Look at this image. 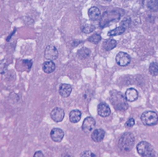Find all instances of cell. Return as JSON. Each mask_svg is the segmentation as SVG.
<instances>
[{
	"mask_svg": "<svg viewBox=\"0 0 158 157\" xmlns=\"http://www.w3.org/2000/svg\"><path fill=\"white\" fill-rule=\"evenodd\" d=\"M23 64L24 65V66L27 69L29 70L31 69V68L32 66V61L30 59H24L22 61Z\"/></svg>",
	"mask_w": 158,
	"mask_h": 157,
	"instance_id": "obj_25",
	"label": "cell"
},
{
	"mask_svg": "<svg viewBox=\"0 0 158 157\" xmlns=\"http://www.w3.org/2000/svg\"><path fill=\"white\" fill-rule=\"evenodd\" d=\"M50 137L55 142H61L64 137V132L60 128H53L50 132Z\"/></svg>",
	"mask_w": 158,
	"mask_h": 157,
	"instance_id": "obj_10",
	"label": "cell"
},
{
	"mask_svg": "<svg viewBox=\"0 0 158 157\" xmlns=\"http://www.w3.org/2000/svg\"><path fill=\"white\" fill-rule=\"evenodd\" d=\"M149 71L153 76L158 75V62L154 61L150 64L149 67Z\"/></svg>",
	"mask_w": 158,
	"mask_h": 157,
	"instance_id": "obj_23",
	"label": "cell"
},
{
	"mask_svg": "<svg viewBox=\"0 0 158 157\" xmlns=\"http://www.w3.org/2000/svg\"><path fill=\"white\" fill-rule=\"evenodd\" d=\"M144 2L149 10L152 11L158 10V0H145Z\"/></svg>",
	"mask_w": 158,
	"mask_h": 157,
	"instance_id": "obj_21",
	"label": "cell"
},
{
	"mask_svg": "<svg viewBox=\"0 0 158 157\" xmlns=\"http://www.w3.org/2000/svg\"><path fill=\"white\" fill-rule=\"evenodd\" d=\"M95 26L90 22H86L81 27L82 32L85 34H90L93 32L95 30Z\"/></svg>",
	"mask_w": 158,
	"mask_h": 157,
	"instance_id": "obj_22",
	"label": "cell"
},
{
	"mask_svg": "<svg viewBox=\"0 0 158 157\" xmlns=\"http://www.w3.org/2000/svg\"><path fill=\"white\" fill-rule=\"evenodd\" d=\"M115 60L120 66H127L131 62V57L128 53L120 51L117 54Z\"/></svg>",
	"mask_w": 158,
	"mask_h": 157,
	"instance_id": "obj_7",
	"label": "cell"
},
{
	"mask_svg": "<svg viewBox=\"0 0 158 157\" xmlns=\"http://www.w3.org/2000/svg\"><path fill=\"white\" fill-rule=\"evenodd\" d=\"M102 39V37L101 36L99 35V34H94L93 35H92L91 36H90L88 40L89 42H91L94 44H98L99 43L101 40Z\"/></svg>",
	"mask_w": 158,
	"mask_h": 157,
	"instance_id": "obj_24",
	"label": "cell"
},
{
	"mask_svg": "<svg viewBox=\"0 0 158 157\" xmlns=\"http://www.w3.org/2000/svg\"><path fill=\"white\" fill-rule=\"evenodd\" d=\"M110 101L113 107L119 111H126L128 108V105L125 96L115 90H113L110 94Z\"/></svg>",
	"mask_w": 158,
	"mask_h": 157,
	"instance_id": "obj_1",
	"label": "cell"
},
{
	"mask_svg": "<svg viewBox=\"0 0 158 157\" xmlns=\"http://www.w3.org/2000/svg\"><path fill=\"white\" fill-rule=\"evenodd\" d=\"M91 50L88 48H82L77 52V57L81 60H85L89 57L91 55Z\"/></svg>",
	"mask_w": 158,
	"mask_h": 157,
	"instance_id": "obj_19",
	"label": "cell"
},
{
	"mask_svg": "<svg viewBox=\"0 0 158 157\" xmlns=\"http://www.w3.org/2000/svg\"><path fill=\"white\" fill-rule=\"evenodd\" d=\"M105 131L102 129H95L91 134V139L95 142H101L104 139Z\"/></svg>",
	"mask_w": 158,
	"mask_h": 157,
	"instance_id": "obj_12",
	"label": "cell"
},
{
	"mask_svg": "<svg viewBox=\"0 0 158 157\" xmlns=\"http://www.w3.org/2000/svg\"><path fill=\"white\" fill-rule=\"evenodd\" d=\"M103 48L106 51H110L115 48L117 46V42L113 38H109L104 40L103 42Z\"/></svg>",
	"mask_w": 158,
	"mask_h": 157,
	"instance_id": "obj_18",
	"label": "cell"
},
{
	"mask_svg": "<svg viewBox=\"0 0 158 157\" xmlns=\"http://www.w3.org/2000/svg\"><path fill=\"white\" fill-rule=\"evenodd\" d=\"M135 119L133 118H130L125 123V127L127 128H131L132 127H133V126L135 125Z\"/></svg>",
	"mask_w": 158,
	"mask_h": 157,
	"instance_id": "obj_27",
	"label": "cell"
},
{
	"mask_svg": "<svg viewBox=\"0 0 158 157\" xmlns=\"http://www.w3.org/2000/svg\"><path fill=\"white\" fill-rule=\"evenodd\" d=\"M55 64L51 60L45 61L42 64V69L46 74L52 73L55 70Z\"/></svg>",
	"mask_w": 158,
	"mask_h": 157,
	"instance_id": "obj_16",
	"label": "cell"
},
{
	"mask_svg": "<svg viewBox=\"0 0 158 157\" xmlns=\"http://www.w3.org/2000/svg\"><path fill=\"white\" fill-rule=\"evenodd\" d=\"M44 56L47 59L53 61L58 58V51L53 45H48L45 50Z\"/></svg>",
	"mask_w": 158,
	"mask_h": 157,
	"instance_id": "obj_8",
	"label": "cell"
},
{
	"mask_svg": "<svg viewBox=\"0 0 158 157\" xmlns=\"http://www.w3.org/2000/svg\"><path fill=\"white\" fill-rule=\"evenodd\" d=\"M81 112L79 110H72L69 115V121L72 123H77L81 118Z\"/></svg>",
	"mask_w": 158,
	"mask_h": 157,
	"instance_id": "obj_17",
	"label": "cell"
},
{
	"mask_svg": "<svg viewBox=\"0 0 158 157\" xmlns=\"http://www.w3.org/2000/svg\"><path fill=\"white\" fill-rule=\"evenodd\" d=\"M121 18V14L118 11H109L105 12L101 18L99 22L100 27L104 28L109 25L110 22L118 21Z\"/></svg>",
	"mask_w": 158,
	"mask_h": 157,
	"instance_id": "obj_3",
	"label": "cell"
},
{
	"mask_svg": "<svg viewBox=\"0 0 158 157\" xmlns=\"http://www.w3.org/2000/svg\"><path fill=\"white\" fill-rule=\"evenodd\" d=\"M135 143V137L131 132H125L123 134L118 140V147L123 151H130Z\"/></svg>",
	"mask_w": 158,
	"mask_h": 157,
	"instance_id": "obj_2",
	"label": "cell"
},
{
	"mask_svg": "<svg viewBox=\"0 0 158 157\" xmlns=\"http://www.w3.org/2000/svg\"><path fill=\"white\" fill-rule=\"evenodd\" d=\"M141 120L145 126H152L156 125L158 122V116L154 111H144L141 116Z\"/></svg>",
	"mask_w": 158,
	"mask_h": 157,
	"instance_id": "obj_5",
	"label": "cell"
},
{
	"mask_svg": "<svg viewBox=\"0 0 158 157\" xmlns=\"http://www.w3.org/2000/svg\"><path fill=\"white\" fill-rule=\"evenodd\" d=\"M81 156L83 157H95L96 156V155L93 153V152H91V151H85L84 152H83L81 154Z\"/></svg>",
	"mask_w": 158,
	"mask_h": 157,
	"instance_id": "obj_26",
	"label": "cell"
},
{
	"mask_svg": "<svg viewBox=\"0 0 158 157\" xmlns=\"http://www.w3.org/2000/svg\"><path fill=\"white\" fill-rule=\"evenodd\" d=\"M110 109L107 104L106 103H101L98 106V115L103 118L107 117L110 114Z\"/></svg>",
	"mask_w": 158,
	"mask_h": 157,
	"instance_id": "obj_11",
	"label": "cell"
},
{
	"mask_svg": "<svg viewBox=\"0 0 158 157\" xmlns=\"http://www.w3.org/2000/svg\"><path fill=\"white\" fill-rule=\"evenodd\" d=\"M104 1H106V2H111L112 0H104Z\"/></svg>",
	"mask_w": 158,
	"mask_h": 157,
	"instance_id": "obj_30",
	"label": "cell"
},
{
	"mask_svg": "<svg viewBox=\"0 0 158 157\" xmlns=\"http://www.w3.org/2000/svg\"><path fill=\"white\" fill-rule=\"evenodd\" d=\"M72 87L68 84H63L60 86L59 94L63 98L68 97L72 92Z\"/></svg>",
	"mask_w": 158,
	"mask_h": 157,
	"instance_id": "obj_13",
	"label": "cell"
},
{
	"mask_svg": "<svg viewBox=\"0 0 158 157\" xmlns=\"http://www.w3.org/2000/svg\"><path fill=\"white\" fill-rule=\"evenodd\" d=\"M96 126L95 119L91 116L86 118L82 124V130L87 134H90Z\"/></svg>",
	"mask_w": 158,
	"mask_h": 157,
	"instance_id": "obj_6",
	"label": "cell"
},
{
	"mask_svg": "<svg viewBox=\"0 0 158 157\" xmlns=\"http://www.w3.org/2000/svg\"><path fill=\"white\" fill-rule=\"evenodd\" d=\"M50 117L56 123L61 122L64 117V110L58 107L55 108L50 113Z\"/></svg>",
	"mask_w": 158,
	"mask_h": 157,
	"instance_id": "obj_9",
	"label": "cell"
},
{
	"mask_svg": "<svg viewBox=\"0 0 158 157\" xmlns=\"http://www.w3.org/2000/svg\"><path fill=\"white\" fill-rule=\"evenodd\" d=\"M130 19L128 18H125L124 20H123V22H122L121 24V26L124 27L125 29L129 26L130 25Z\"/></svg>",
	"mask_w": 158,
	"mask_h": 157,
	"instance_id": "obj_28",
	"label": "cell"
},
{
	"mask_svg": "<svg viewBox=\"0 0 158 157\" xmlns=\"http://www.w3.org/2000/svg\"><path fill=\"white\" fill-rule=\"evenodd\" d=\"M138 153L142 156L152 157L155 156L156 153L153 147L146 141L140 142L136 146Z\"/></svg>",
	"mask_w": 158,
	"mask_h": 157,
	"instance_id": "obj_4",
	"label": "cell"
},
{
	"mask_svg": "<svg viewBox=\"0 0 158 157\" xmlns=\"http://www.w3.org/2000/svg\"><path fill=\"white\" fill-rule=\"evenodd\" d=\"M39 157H44V156L43 153L41 151H37L34 155V157H39Z\"/></svg>",
	"mask_w": 158,
	"mask_h": 157,
	"instance_id": "obj_29",
	"label": "cell"
},
{
	"mask_svg": "<svg viewBox=\"0 0 158 157\" xmlns=\"http://www.w3.org/2000/svg\"><path fill=\"white\" fill-rule=\"evenodd\" d=\"M88 16L91 21H98L101 17L100 10L96 6L91 7L88 10Z\"/></svg>",
	"mask_w": 158,
	"mask_h": 157,
	"instance_id": "obj_15",
	"label": "cell"
},
{
	"mask_svg": "<svg viewBox=\"0 0 158 157\" xmlns=\"http://www.w3.org/2000/svg\"><path fill=\"white\" fill-rule=\"evenodd\" d=\"M125 96L128 102H133L137 100L138 97V92L135 89L130 88L126 91Z\"/></svg>",
	"mask_w": 158,
	"mask_h": 157,
	"instance_id": "obj_14",
	"label": "cell"
},
{
	"mask_svg": "<svg viewBox=\"0 0 158 157\" xmlns=\"http://www.w3.org/2000/svg\"><path fill=\"white\" fill-rule=\"evenodd\" d=\"M125 28L122 26L117 27L116 28H115L114 29H112L111 30H110L108 34L107 35L109 37H115L117 35H120L122 34H123L125 31Z\"/></svg>",
	"mask_w": 158,
	"mask_h": 157,
	"instance_id": "obj_20",
	"label": "cell"
}]
</instances>
